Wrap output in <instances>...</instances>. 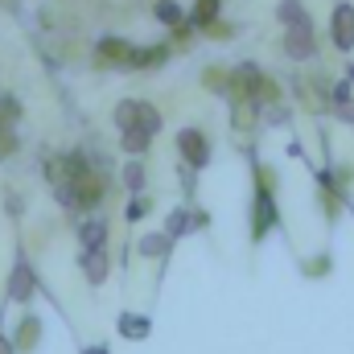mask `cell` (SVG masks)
I'll return each mask as SVG.
<instances>
[{"instance_id": "1", "label": "cell", "mask_w": 354, "mask_h": 354, "mask_svg": "<svg viewBox=\"0 0 354 354\" xmlns=\"http://www.w3.org/2000/svg\"><path fill=\"white\" fill-rule=\"evenodd\" d=\"M177 149H181V157H185V161H189L194 169H202V165L210 161V149H206V140H202V132H194V128L177 136Z\"/></svg>"}, {"instance_id": "2", "label": "cell", "mask_w": 354, "mask_h": 354, "mask_svg": "<svg viewBox=\"0 0 354 354\" xmlns=\"http://www.w3.org/2000/svg\"><path fill=\"white\" fill-rule=\"evenodd\" d=\"M330 33H334V46H338V50H351L354 46V8L351 4H338V8H334Z\"/></svg>"}, {"instance_id": "3", "label": "cell", "mask_w": 354, "mask_h": 354, "mask_svg": "<svg viewBox=\"0 0 354 354\" xmlns=\"http://www.w3.org/2000/svg\"><path fill=\"white\" fill-rule=\"evenodd\" d=\"M284 46H288V54L292 58H309L317 46H313V29H309V21H297V25H288V37H284Z\"/></svg>"}, {"instance_id": "4", "label": "cell", "mask_w": 354, "mask_h": 354, "mask_svg": "<svg viewBox=\"0 0 354 354\" xmlns=\"http://www.w3.org/2000/svg\"><path fill=\"white\" fill-rule=\"evenodd\" d=\"M256 91H264L260 71H256V66H239V71H235V95H256Z\"/></svg>"}, {"instance_id": "5", "label": "cell", "mask_w": 354, "mask_h": 354, "mask_svg": "<svg viewBox=\"0 0 354 354\" xmlns=\"http://www.w3.org/2000/svg\"><path fill=\"white\" fill-rule=\"evenodd\" d=\"M128 58H132V50H128L124 41H111V37H107V41L99 46V62H128Z\"/></svg>"}, {"instance_id": "6", "label": "cell", "mask_w": 354, "mask_h": 354, "mask_svg": "<svg viewBox=\"0 0 354 354\" xmlns=\"http://www.w3.org/2000/svg\"><path fill=\"white\" fill-rule=\"evenodd\" d=\"M83 268H87V276L99 284L103 280V272H107V260H103V248H91L87 256H83Z\"/></svg>"}, {"instance_id": "7", "label": "cell", "mask_w": 354, "mask_h": 354, "mask_svg": "<svg viewBox=\"0 0 354 354\" xmlns=\"http://www.w3.org/2000/svg\"><path fill=\"white\" fill-rule=\"evenodd\" d=\"M29 288H33V276H29V268H17V272H12V280H8V292H12L17 301H25V297H29Z\"/></svg>"}, {"instance_id": "8", "label": "cell", "mask_w": 354, "mask_h": 354, "mask_svg": "<svg viewBox=\"0 0 354 354\" xmlns=\"http://www.w3.org/2000/svg\"><path fill=\"white\" fill-rule=\"evenodd\" d=\"M115 124L120 128H140V103H120L115 107Z\"/></svg>"}, {"instance_id": "9", "label": "cell", "mask_w": 354, "mask_h": 354, "mask_svg": "<svg viewBox=\"0 0 354 354\" xmlns=\"http://www.w3.org/2000/svg\"><path fill=\"white\" fill-rule=\"evenodd\" d=\"M149 136L153 132H145V128H124V149L128 153H145L149 149Z\"/></svg>"}, {"instance_id": "10", "label": "cell", "mask_w": 354, "mask_h": 354, "mask_svg": "<svg viewBox=\"0 0 354 354\" xmlns=\"http://www.w3.org/2000/svg\"><path fill=\"white\" fill-rule=\"evenodd\" d=\"M8 120H17V103L0 99V149H8Z\"/></svg>"}, {"instance_id": "11", "label": "cell", "mask_w": 354, "mask_h": 354, "mask_svg": "<svg viewBox=\"0 0 354 354\" xmlns=\"http://www.w3.org/2000/svg\"><path fill=\"white\" fill-rule=\"evenodd\" d=\"M79 235H83L87 248H103V235H107V231H103V223L95 218V223H83V227H79Z\"/></svg>"}, {"instance_id": "12", "label": "cell", "mask_w": 354, "mask_h": 354, "mask_svg": "<svg viewBox=\"0 0 354 354\" xmlns=\"http://www.w3.org/2000/svg\"><path fill=\"white\" fill-rule=\"evenodd\" d=\"M161 58H165V50H132L128 66H153V62H161Z\"/></svg>"}, {"instance_id": "13", "label": "cell", "mask_w": 354, "mask_h": 354, "mask_svg": "<svg viewBox=\"0 0 354 354\" xmlns=\"http://www.w3.org/2000/svg\"><path fill=\"white\" fill-rule=\"evenodd\" d=\"M120 330H124L128 338H145V334H149V322H140V317H124Z\"/></svg>"}, {"instance_id": "14", "label": "cell", "mask_w": 354, "mask_h": 354, "mask_svg": "<svg viewBox=\"0 0 354 354\" xmlns=\"http://www.w3.org/2000/svg\"><path fill=\"white\" fill-rule=\"evenodd\" d=\"M214 12H218V0H198L194 21H198V25H210V21H214Z\"/></svg>"}, {"instance_id": "15", "label": "cell", "mask_w": 354, "mask_h": 354, "mask_svg": "<svg viewBox=\"0 0 354 354\" xmlns=\"http://www.w3.org/2000/svg\"><path fill=\"white\" fill-rule=\"evenodd\" d=\"M280 21H284V25L305 21V17H301V4H297V0H284V4H280Z\"/></svg>"}, {"instance_id": "16", "label": "cell", "mask_w": 354, "mask_h": 354, "mask_svg": "<svg viewBox=\"0 0 354 354\" xmlns=\"http://www.w3.org/2000/svg\"><path fill=\"white\" fill-rule=\"evenodd\" d=\"M140 128H145V132H157V128H161V115H157L149 103H140Z\"/></svg>"}, {"instance_id": "17", "label": "cell", "mask_w": 354, "mask_h": 354, "mask_svg": "<svg viewBox=\"0 0 354 354\" xmlns=\"http://www.w3.org/2000/svg\"><path fill=\"white\" fill-rule=\"evenodd\" d=\"M157 17H161L165 25H177V21H181V8L169 4V0H161V4H157Z\"/></svg>"}, {"instance_id": "18", "label": "cell", "mask_w": 354, "mask_h": 354, "mask_svg": "<svg viewBox=\"0 0 354 354\" xmlns=\"http://www.w3.org/2000/svg\"><path fill=\"white\" fill-rule=\"evenodd\" d=\"M33 338H37V322H25V326H21V334H17V346H21V351H29V346H33Z\"/></svg>"}, {"instance_id": "19", "label": "cell", "mask_w": 354, "mask_h": 354, "mask_svg": "<svg viewBox=\"0 0 354 354\" xmlns=\"http://www.w3.org/2000/svg\"><path fill=\"white\" fill-rule=\"evenodd\" d=\"M202 83H206L210 91H227V75H223V71H206V79H202Z\"/></svg>"}, {"instance_id": "20", "label": "cell", "mask_w": 354, "mask_h": 354, "mask_svg": "<svg viewBox=\"0 0 354 354\" xmlns=\"http://www.w3.org/2000/svg\"><path fill=\"white\" fill-rule=\"evenodd\" d=\"M169 243H165V235H153V239H145V256H161Z\"/></svg>"}, {"instance_id": "21", "label": "cell", "mask_w": 354, "mask_h": 354, "mask_svg": "<svg viewBox=\"0 0 354 354\" xmlns=\"http://www.w3.org/2000/svg\"><path fill=\"white\" fill-rule=\"evenodd\" d=\"M338 107H342L338 115H346V120H354V99L346 95V87H338Z\"/></svg>"}, {"instance_id": "22", "label": "cell", "mask_w": 354, "mask_h": 354, "mask_svg": "<svg viewBox=\"0 0 354 354\" xmlns=\"http://www.w3.org/2000/svg\"><path fill=\"white\" fill-rule=\"evenodd\" d=\"M189 223H202V218H189V214H174V218H169V231H185V227H189Z\"/></svg>"}, {"instance_id": "23", "label": "cell", "mask_w": 354, "mask_h": 354, "mask_svg": "<svg viewBox=\"0 0 354 354\" xmlns=\"http://www.w3.org/2000/svg\"><path fill=\"white\" fill-rule=\"evenodd\" d=\"M128 185H132V189H140V181H145V169H140V165H128Z\"/></svg>"}, {"instance_id": "24", "label": "cell", "mask_w": 354, "mask_h": 354, "mask_svg": "<svg viewBox=\"0 0 354 354\" xmlns=\"http://www.w3.org/2000/svg\"><path fill=\"white\" fill-rule=\"evenodd\" d=\"M145 210H149V202H140V198H136V202H132V210H128V218H140Z\"/></svg>"}, {"instance_id": "25", "label": "cell", "mask_w": 354, "mask_h": 354, "mask_svg": "<svg viewBox=\"0 0 354 354\" xmlns=\"http://www.w3.org/2000/svg\"><path fill=\"white\" fill-rule=\"evenodd\" d=\"M0 354H8V346H4V342H0Z\"/></svg>"}]
</instances>
